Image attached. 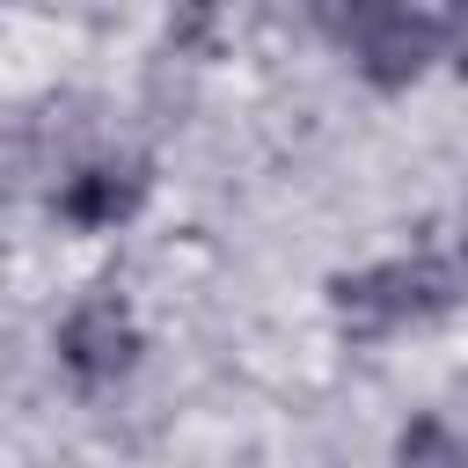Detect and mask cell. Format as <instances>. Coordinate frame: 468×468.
Instances as JSON below:
<instances>
[{"instance_id": "4", "label": "cell", "mask_w": 468, "mask_h": 468, "mask_svg": "<svg viewBox=\"0 0 468 468\" xmlns=\"http://www.w3.org/2000/svg\"><path fill=\"white\" fill-rule=\"evenodd\" d=\"M139 190H146V176L139 168H80L66 190H58V212L73 219V227H117L132 205H139Z\"/></svg>"}, {"instance_id": "2", "label": "cell", "mask_w": 468, "mask_h": 468, "mask_svg": "<svg viewBox=\"0 0 468 468\" xmlns=\"http://www.w3.org/2000/svg\"><path fill=\"white\" fill-rule=\"evenodd\" d=\"M439 300H446V278L431 263H388V271H366V278L336 285V307H344L351 329H388V322L431 314Z\"/></svg>"}, {"instance_id": "3", "label": "cell", "mask_w": 468, "mask_h": 468, "mask_svg": "<svg viewBox=\"0 0 468 468\" xmlns=\"http://www.w3.org/2000/svg\"><path fill=\"white\" fill-rule=\"evenodd\" d=\"M351 37H358V66L395 88V80H410V73L431 58L439 22H431V15H410V7H380V15H358Z\"/></svg>"}, {"instance_id": "5", "label": "cell", "mask_w": 468, "mask_h": 468, "mask_svg": "<svg viewBox=\"0 0 468 468\" xmlns=\"http://www.w3.org/2000/svg\"><path fill=\"white\" fill-rule=\"evenodd\" d=\"M395 468H468V461H461V446H453L446 424L417 417V424L402 431V446H395Z\"/></svg>"}, {"instance_id": "1", "label": "cell", "mask_w": 468, "mask_h": 468, "mask_svg": "<svg viewBox=\"0 0 468 468\" xmlns=\"http://www.w3.org/2000/svg\"><path fill=\"white\" fill-rule=\"evenodd\" d=\"M132 351H139V329H132V314H124L117 292H88V300L58 322V358H66V373H80V380H117V373L132 366Z\"/></svg>"}]
</instances>
